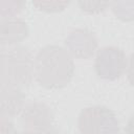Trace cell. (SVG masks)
<instances>
[{"mask_svg":"<svg viewBox=\"0 0 134 134\" xmlns=\"http://www.w3.org/2000/svg\"><path fill=\"white\" fill-rule=\"evenodd\" d=\"M74 73V62L68 51L59 45H46L34 61V77L46 89L67 86Z\"/></svg>","mask_w":134,"mask_h":134,"instance_id":"cell-1","label":"cell"},{"mask_svg":"<svg viewBox=\"0 0 134 134\" xmlns=\"http://www.w3.org/2000/svg\"><path fill=\"white\" fill-rule=\"evenodd\" d=\"M35 57L23 45L4 47L0 58V81L19 88L27 87L34 79Z\"/></svg>","mask_w":134,"mask_h":134,"instance_id":"cell-2","label":"cell"},{"mask_svg":"<svg viewBox=\"0 0 134 134\" xmlns=\"http://www.w3.org/2000/svg\"><path fill=\"white\" fill-rule=\"evenodd\" d=\"M81 134H118L119 121L115 113L105 106L84 108L77 118Z\"/></svg>","mask_w":134,"mask_h":134,"instance_id":"cell-3","label":"cell"},{"mask_svg":"<svg viewBox=\"0 0 134 134\" xmlns=\"http://www.w3.org/2000/svg\"><path fill=\"white\" fill-rule=\"evenodd\" d=\"M23 131L34 134H57L54 114L51 108L42 102L25 104L20 112Z\"/></svg>","mask_w":134,"mask_h":134,"instance_id":"cell-4","label":"cell"},{"mask_svg":"<svg viewBox=\"0 0 134 134\" xmlns=\"http://www.w3.org/2000/svg\"><path fill=\"white\" fill-rule=\"evenodd\" d=\"M127 68L128 58L121 48L104 46L96 50L94 69L100 79L115 81L126 72Z\"/></svg>","mask_w":134,"mask_h":134,"instance_id":"cell-5","label":"cell"},{"mask_svg":"<svg viewBox=\"0 0 134 134\" xmlns=\"http://www.w3.org/2000/svg\"><path fill=\"white\" fill-rule=\"evenodd\" d=\"M97 45L95 35L86 28L74 29L65 39V49L72 59L87 60L91 58L96 52Z\"/></svg>","mask_w":134,"mask_h":134,"instance_id":"cell-6","label":"cell"},{"mask_svg":"<svg viewBox=\"0 0 134 134\" xmlns=\"http://www.w3.org/2000/svg\"><path fill=\"white\" fill-rule=\"evenodd\" d=\"M25 105V94L17 86L0 81V117L19 115Z\"/></svg>","mask_w":134,"mask_h":134,"instance_id":"cell-7","label":"cell"},{"mask_svg":"<svg viewBox=\"0 0 134 134\" xmlns=\"http://www.w3.org/2000/svg\"><path fill=\"white\" fill-rule=\"evenodd\" d=\"M27 23L19 17H0V45H19L28 36Z\"/></svg>","mask_w":134,"mask_h":134,"instance_id":"cell-8","label":"cell"},{"mask_svg":"<svg viewBox=\"0 0 134 134\" xmlns=\"http://www.w3.org/2000/svg\"><path fill=\"white\" fill-rule=\"evenodd\" d=\"M25 4L24 1H0V17H17Z\"/></svg>","mask_w":134,"mask_h":134,"instance_id":"cell-9","label":"cell"},{"mask_svg":"<svg viewBox=\"0 0 134 134\" xmlns=\"http://www.w3.org/2000/svg\"><path fill=\"white\" fill-rule=\"evenodd\" d=\"M32 4L36 5L41 10L53 13V12H59V10L64 9V7L66 5H68V2H57V1L41 2V1H36V2H32Z\"/></svg>","mask_w":134,"mask_h":134,"instance_id":"cell-10","label":"cell"},{"mask_svg":"<svg viewBox=\"0 0 134 134\" xmlns=\"http://www.w3.org/2000/svg\"><path fill=\"white\" fill-rule=\"evenodd\" d=\"M79 5L82 7V9L86 13L95 14L104 10L107 6L110 5L109 2H79Z\"/></svg>","mask_w":134,"mask_h":134,"instance_id":"cell-11","label":"cell"},{"mask_svg":"<svg viewBox=\"0 0 134 134\" xmlns=\"http://www.w3.org/2000/svg\"><path fill=\"white\" fill-rule=\"evenodd\" d=\"M0 134H19V132L9 118L0 117Z\"/></svg>","mask_w":134,"mask_h":134,"instance_id":"cell-12","label":"cell"},{"mask_svg":"<svg viewBox=\"0 0 134 134\" xmlns=\"http://www.w3.org/2000/svg\"><path fill=\"white\" fill-rule=\"evenodd\" d=\"M19 134H34V133H30V132H26V131H23V132H21V133H19Z\"/></svg>","mask_w":134,"mask_h":134,"instance_id":"cell-13","label":"cell"},{"mask_svg":"<svg viewBox=\"0 0 134 134\" xmlns=\"http://www.w3.org/2000/svg\"><path fill=\"white\" fill-rule=\"evenodd\" d=\"M3 48H4V47H2V46L0 45V58H1V54H2V51H3Z\"/></svg>","mask_w":134,"mask_h":134,"instance_id":"cell-14","label":"cell"}]
</instances>
